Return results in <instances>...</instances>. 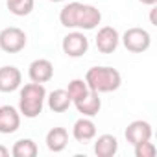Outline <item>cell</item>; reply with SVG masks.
<instances>
[{
  "label": "cell",
  "instance_id": "cell-21",
  "mask_svg": "<svg viewBox=\"0 0 157 157\" xmlns=\"http://www.w3.org/2000/svg\"><path fill=\"white\" fill-rule=\"evenodd\" d=\"M135 148V157H153L155 155V144L151 140H146V142H139L133 146Z\"/></svg>",
  "mask_w": 157,
  "mask_h": 157
},
{
  "label": "cell",
  "instance_id": "cell-18",
  "mask_svg": "<svg viewBox=\"0 0 157 157\" xmlns=\"http://www.w3.org/2000/svg\"><path fill=\"white\" fill-rule=\"evenodd\" d=\"M37 151H39V148H37V144L32 139H21L11 148V155L13 157H35Z\"/></svg>",
  "mask_w": 157,
  "mask_h": 157
},
{
  "label": "cell",
  "instance_id": "cell-10",
  "mask_svg": "<svg viewBox=\"0 0 157 157\" xmlns=\"http://www.w3.org/2000/svg\"><path fill=\"white\" fill-rule=\"evenodd\" d=\"M21 128V113L13 105L0 107V133L11 135Z\"/></svg>",
  "mask_w": 157,
  "mask_h": 157
},
{
  "label": "cell",
  "instance_id": "cell-12",
  "mask_svg": "<svg viewBox=\"0 0 157 157\" xmlns=\"http://www.w3.org/2000/svg\"><path fill=\"white\" fill-rule=\"evenodd\" d=\"M100 22H102L100 10L96 6H93V4H82L76 28H80V30H94Z\"/></svg>",
  "mask_w": 157,
  "mask_h": 157
},
{
  "label": "cell",
  "instance_id": "cell-23",
  "mask_svg": "<svg viewBox=\"0 0 157 157\" xmlns=\"http://www.w3.org/2000/svg\"><path fill=\"white\" fill-rule=\"evenodd\" d=\"M155 11H157V10H155V8H151V13H150V22H151L153 26H157V21H155Z\"/></svg>",
  "mask_w": 157,
  "mask_h": 157
},
{
  "label": "cell",
  "instance_id": "cell-22",
  "mask_svg": "<svg viewBox=\"0 0 157 157\" xmlns=\"http://www.w3.org/2000/svg\"><path fill=\"white\" fill-rule=\"evenodd\" d=\"M8 155H10V150H8L6 146L0 144V157H8Z\"/></svg>",
  "mask_w": 157,
  "mask_h": 157
},
{
  "label": "cell",
  "instance_id": "cell-16",
  "mask_svg": "<svg viewBox=\"0 0 157 157\" xmlns=\"http://www.w3.org/2000/svg\"><path fill=\"white\" fill-rule=\"evenodd\" d=\"M46 102H48V107L54 113H65L72 104V100H70V96L65 89H56L50 94H46Z\"/></svg>",
  "mask_w": 157,
  "mask_h": 157
},
{
  "label": "cell",
  "instance_id": "cell-8",
  "mask_svg": "<svg viewBox=\"0 0 157 157\" xmlns=\"http://www.w3.org/2000/svg\"><path fill=\"white\" fill-rule=\"evenodd\" d=\"M28 76L33 83H46L54 78V65L50 59H35L28 67Z\"/></svg>",
  "mask_w": 157,
  "mask_h": 157
},
{
  "label": "cell",
  "instance_id": "cell-11",
  "mask_svg": "<svg viewBox=\"0 0 157 157\" xmlns=\"http://www.w3.org/2000/svg\"><path fill=\"white\" fill-rule=\"evenodd\" d=\"M72 104L76 105L78 113H82L83 117H89V118L96 117V115L100 113V109H102L100 94L94 93V91H91V89H89V93H87L85 96H82L80 100H76V102H72Z\"/></svg>",
  "mask_w": 157,
  "mask_h": 157
},
{
  "label": "cell",
  "instance_id": "cell-13",
  "mask_svg": "<svg viewBox=\"0 0 157 157\" xmlns=\"http://www.w3.org/2000/svg\"><path fill=\"white\" fill-rule=\"evenodd\" d=\"M72 137L78 142H89L96 137V124L89 118V117H82L78 118L72 126Z\"/></svg>",
  "mask_w": 157,
  "mask_h": 157
},
{
  "label": "cell",
  "instance_id": "cell-17",
  "mask_svg": "<svg viewBox=\"0 0 157 157\" xmlns=\"http://www.w3.org/2000/svg\"><path fill=\"white\" fill-rule=\"evenodd\" d=\"M82 2H68L67 6L61 8L59 11V22L65 28H76L78 24V15H80Z\"/></svg>",
  "mask_w": 157,
  "mask_h": 157
},
{
  "label": "cell",
  "instance_id": "cell-3",
  "mask_svg": "<svg viewBox=\"0 0 157 157\" xmlns=\"http://www.w3.org/2000/svg\"><path fill=\"white\" fill-rule=\"evenodd\" d=\"M120 41H122V44L126 46V50H129V52H133V54H142V52H146V50L150 48V44H151V35H150L148 30L135 26V28H128V30L124 32V35L120 37Z\"/></svg>",
  "mask_w": 157,
  "mask_h": 157
},
{
  "label": "cell",
  "instance_id": "cell-24",
  "mask_svg": "<svg viewBox=\"0 0 157 157\" xmlns=\"http://www.w3.org/2000/svg\"><path fill=\"white\" fill-rule=\"evenodd\" d=\"M140 4H144V6H155L157 4V0H139Z\"/></svg>",
  "mask_w": 157,
  "mask_h": 157
},
{
  "label": "cell",
  "instance_id": "cell-15",
  "mask_svg": "<svg viewBox=\"0 0 157 157\" xmlns=\"http://www.w3.org/2000/svg\"><path fill=\"white\" fill-rule=\"evenodd\" d=\"M118 151V140L111 133H104L94 140V153L98 157H113Z\"/></svg>",
  "mask_w": 157,
  "mask_h": 157
},
{
  "label": "cell",
  "instance_id": "cell-7",
  "mask_svg": "<svg viewBox=\"0 0 157 157\" xmlns=\"http://www.w3.org/2000/svg\"><path fill=\"white\" fill-rule=\"evenodd\" d=\"M120 43V33L113 26H104L96 33V48L102 54H113L118 48Z\"/></svg>",
  "mask_w": 157,
  "mask_h": 157
},
{
  "label": "cell",
  "instance_id": "cell-25",
  "mask_svg": "<svg viewBox=\"0 0 157 157\" xmlns=\"http://www.w3.org/2000/svg\"><path fill=\"white\" fill-rule=\"evenodd\" d=\"M50 2H63V0H50Z\"/></svg>",
  "mask_w": 157,
  "mask_h": 157
},
{
  "label": "cell",
  "instance_id": "cell-20",
  "mask_svg": "<svg viewBox=\"0 0 157 157\" xmlns=\"http://www.w3.org/2000/svg\"><path fill=\"white\" fill-rule=\"evenodd\" d=\"M65 91L68 93L70 100L76 102V100H80L82 96H85V94L89 93V85H87L85 80H80V78H76V80H70V82H68V87H67Z\"/></svg>",
  "mask_w": 157,
  "mask_h": 157
},
{
  "label": "cell",
  "instance_id": "cell-1",
  "mask_svg": "<svg viewBox=\"0 0 157 157\" xmlns=\"http://www.w3.org/2000/svg\"><path fill=\"white\" fill-rule=\"evenodd\" d=\"M46 89L43 83H26L19 94V113L26 118H35L43 113Z\"/></svg>",
  "mask_w": 157,
  "mask_h": 157
},
{
  "label": "cell",
  "instance_id": "cell-2",
  "mask_svg": "<svg viewBox=\"0 0 157 157\" xmlns=\"http://www.w3.org/2000/svg\"><path fill=\"white\" fill-rule=\"evenodd\" d=\"M85 82L94 93H113L122 85V76L113 67H93L85 74Z\"/></svg>",
  "mask_w": 157,
  "mask_h": 157
},
{
  "label": "cell",
  "instance_id": "cell-6",
  "mask_svg": "<svg viewBox=\"0 0 157 157\" xmlns=\"http://www.w3.org/2000/svg\"><path fill=\"white\" fill-rule=\"evenodd\" d=\"M126 140L135 146L139 142H146V140H151V135H153V129H151V124L146 122V120H133L128 124L126 131Z\"/></svg>",
  "mask_w": 157,
  "mask_h": 157
},
{
  "label": "cell",
  "instance_id": "cell-9",
  "mask_svg": "<svg viewBox=\"0 0 157 157\" xmlns=\"http://www.w3.org/2000/svg\"><path fill=\"white\" fill-rule=\"evenodd\" d=\"M22 83V74L17 67L6 65L0 67V93H13Z\"/></svg>",
  "mask_w": 157,
  "mask_h": 157
},
{
  "label": "cell",
  "instance_id": "cell-4",
  "mask_svg": "<svg viewBox=\"0 0 157 157\" xmlns=\"http://www.w3.org/2000/svg\"><path fill=\"white\" fill-rule=\"evenodd\" d=\"M26 46V33L17 26H8L0 32V50L6 54H19Z\"/></svg>",
  "mask_w": 157,
  "mask_h": 157
},
{
  "label": "cell",
  "instance_id": "cell-5",
  "mask_svg": "<svg viewBox=\"0 0 157 157\" xmlns=\"http://www.w3.org/2000/svg\"><path fill=\"white\" fill-rule=\"evenodd\" d=\"M61 48L68 57H82L89 50V39L82 32H70L63 37Z\"/></svg>",
  "mask_w": 157,
  "mask_h": 157
},
{
  "label": "cell",
  "instance_id": "cell-19",
  "mask_svg": "<svg viewBox=\"0 0 157 157\" xmlns=\"http://www.w3.org/2000/svg\"><path fill=\"white\" fill-rule=\"evenodd\" d=\"M8 2V10L11 15L15 17H26L33 11L35 0H6Z\"/></svg>",
  "mask_w": 157,
  "mask_h": 157
},
{
  "label": "cell",
  "instance_id": "cell-14",
  "mask_svg": "<svg viewBox=\"0 0 157 157\" xmlns=\"http://www.w3.org/2000/svg\"><path fill=\"white\" fill-rule=\"evenodd\" d=\"M46 148L50 150V151H54V153H59V151H63L65 148H67V144H68V131L65 129V128H52L48 133H46Z\"/></svg>",
  "mask_w": 157,
  "mask_h": 157
}]
</instances>
